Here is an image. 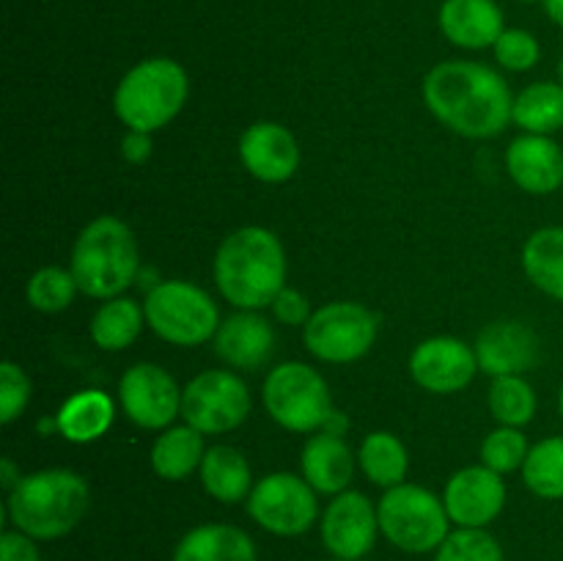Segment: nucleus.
Here are the masks:
<instances>
[{"label":"nucleus","mask_w":563,"mask_h":561,"mask_svg":"<svg viewBox=\"0 0 563 561\" xmlns=\"http://www.w3.org/2000/svg\"><path fill=\"white\" fill-rule=\"evenodd\" d=\"M251 413V391L229 369H209L181 388V418L201 435L231 432Z\"/></svg>","instance_id":"obj_10"},{"label":"nucleus","mask_w":563,"mask_h":561,"mask_svg":"<svg viewBox=\"0 0 563 561\" xmlns=\"http://www.w3.org/2000/svg\"><path fill=\"white\" fill-rule=\"evenodd\" d=\"M379 517L372 501L357 490H344L322 515V542L335 559L361 561L374 548Z\"/></svg>","instance_id":"obj_13"},{"label":"nucleus","mask_w":563,"mask_h":561,"mask_svg":"<svg viewBox=\"0 0 563 561\" xmlns=\"http://www.w3.org/2000/svg\"><path fill=\"white\" fill-rule=\"evenodd\" d=\"M476 372V350L454 336L421 341L410 355V377L429 394H456L473 383Z\"/></svg>","instance_id":"obj_14"},{"label":"nucleus","mask_w":563,"mask_h":561,"mask_svg":"<svg viewBox=\"0 0 563 561\" xmlns=\"http://www.w3.org/2000/svg\"><path fill=\"white\" fill-rule=\"evenodd\" d=\"M423 99L440 124L473 141L500 135L515 108L504 77L476 61H443L432 66L423 77Z\"/></svg>","instance_id":"obj_1"},{"label":"nucleus","mask_w":563,"mask_h":561,"mask_svg":"<svg viewBox=\"0 0 563 561\" xmlns=\"http://www.w3.org/2000/svg\"><path fill=\"white\" fill-rule=\"evenodd\" d=\"M247 512L275 537H300L317 522V490L295 473H269L247 495Z\"/></svg>","instance_id":"obj_11"},{"label":"nucleus","mask_w":563,"mask_h":561,"mask_svg":"<svg viewBox=\"0 0 563 561\" xmlns=\"http://www.w3.org/2000/svg\"><path fill=\"white\" fill-rule=\"evenodd\" d=\"M264 407L269 418L289 432H317L324 429L333 402L322 374L308 363L289 361L275 366L264 380Z\"/></svg>","instance_id":"obj_8"},{"label":"nucleus","mask_w":563,"mask_h":561,"mask_svg":"<svg viewBox=\"0 0 563 561\" xmlns=\"http://www.w3.org/2000/svg\"><path fill=\"white\" fill-rule=\"evenodd\" d=\"M212 341L214 355L242 372H256L275 352L273 324L256 311H240L225 317Z\"/></svg>","instance_id":"obj_19"},{"label":"nucleus","mask_w":563,"mask_h":561,"mask_svg":"<svg viewBox=\"0 0 563 561\" xmlns=\"http://www.w3.org/2000/svg\"><path fill=\"white\" fill-rule=\"evenodd\" d=\"M273 311L284 324H306L313 314L306 295L297 289H289V286H284L280 295L273 300Z\"/></svg>","instance_id":"obj_37"},{"label":"nucleus","mask_w":563,"mask_h":561,"mask_svg":"<svg viewBox=\"0 0 563 561\" xmlns=\"http://www.w3.org/2000/svg\"><path fill=\"white\" fill-rule=\"evenodd\" d=\"M522 482L544 501H563V435L531 446L522 465Z\"/></svg>","instance_id":"obj_30"},{"label":"nucleus","mask_w":563,"mask_h":561,"mask_svg":"<svg viewBox=\"0 0 563 561\" xmlns=\"http://www.w3.org/2000/svg\"><path fill=\"white\" fill-rule=\"evenodd\" d=\"M357 462H361L363 473L377 487H396L405 482L407 468H410V457H407L405 443L390 432H372L357 449Z\"/></svg>","instance_id":"obj_29"},{"label":"nucleus","mask_w":563,"mask_h":561,"mask_svg":"<svg viewBox=\"0 0 563 561\" xmlns=\"http://www.w3.org/2000/svg\"><path fill=\"white\" fill-rule=\"evenodd\" d=\"M121 154H124L126 163L141 165L152 157V132H137L126 130L124 141H121Z\"/></svg>","instance_id":"obj_39"},{"label":"nucleus","mask_w":563,"mask_h":561,"mask_svg":"<svg viewBox=\"0 0 563 561\" xmlns=\"http://www.w3.org/2000/svg\"><path fill=\"white\" fill-rule=\"evenodd\" d=\"M559 82L563 86V58H561V64H559Z\"/></svg>","instance_id":"obj_44"},{"label":"nucleus","mask_w":563,"mask_h":561,"mask_svg":"<svg viewBox=\"0 0 563 561\" xmlns=\"http://www.w3.org/2000/svg\"><path fill=\"white\" fill-rule=\"evenodd\" d=\"M506 170L520 190L550 196L563 185V148L550 135L526 132L506 148Z\"/></svg>","instance_id":"obj_17"},{"label":"nucleus","mask_w":563,"mask_h":561,"mask_svg":"<svg viewBox=\"0 0 563 561\" xmlns=\"http://www.w3.org/2000/svg\"><path fill=\"white\" fill-rule=\"evenodd\" d=\"M522 3H537V0H522Z\"/></svg>","instance_id":"obj_45"},{"label":"nucleus","mask_w":563,"mask_h":561,"mask_svg":"<svg viewBox=\"0 0 563 561\" xmlns=\"http://www.w3.org/2000/svg\"><path fill=\"white\" fill-rule=\"evenodd\" d=\"M0 561H42L33 537L22 531H3L0 537Z\"/></svg>","instance_id":"obj_38"},{"label":"nucleus","mask_w":563,"mask_h":561,"mask_svg":"<svg viewBox=\"0 0 563 561\" xmlns=\"http://www.w3.org/2000/svg\"><path fill=\"white\" fill-rule=\"evenodd\" d=\"M489 410L500 427H526L537 416V391L520 374L493 377L489 385Z\"/></svg>","instance_id":"obj_31"},{"label":"nucleus","mask_w":563,"mask_h":561,"mask_svg":"<svg viewBox=\"0 0 563 561\" xmlns=\"http://www.w3.org/2000/svg\"><path fill=\"white\" fill-rule=\"evenodd\" d=\"M203 454L207 449H203V435L198 429H192L190 424L168 427L154 440L152 468L165 482H181L201 468Z\"/></svg>","instance_id":"obj_26"},{"label":"nucleus","mask_w":563,"mask_h":561,"mask_svg":"<svg viewBox=\"0 0 563 561\" xmlns=\"http://www.w3.org/2000/svg\"><path fill=\"white\" fill-rule=\"evenodd\" d=\"M434 561H504V550L484 528H460L445 537Z\"/></svg>","instance_id":"obj_34"},{"label":"nucleus","mask_w":563,"mask_h":561,"mask_svg":"<svg viewBox=\"0 0 563 561\" xmlns=\"http://www.w3.org/2000/svg\"><path fill=\"white\" fill-rule=\"evenodd\" d=\"M240 160L253 179L280 185L297 174L300 146L286 127L275 121H256L242 132Z\"/></svg>","instance_id":"obj_16"},{"label":"nucleus","mask_w":563,"mask_h":561,"mask_svg":"<svg viewBox=\"0 0 563 561\" xmlns=\"http://www.w3.org/2000/svg\"><path fill=\"white\" fill-rule=\"evenodd\" d=\"M115 418L113 399L104 391H80L69 396L55 413L58 435H64L69 443H91L99 440L110 429Z\"/></svg>","instance_id":"obj_23"},{"label":"nucleus","mask_w":563,"mask_h":561,"mask_svg":"<svg viewBox=\"0 0 563 561\" xmlns=\"http://www.w3.org/2000/svg\"><path fill=\"white\" fill-rule=\"evenodd\" d=\"M335 561H341V559H335Z\"/></svg>","instance_id":"obj_46"},{"label":"nucleus","mask_w":563,"mask_h":561,"mask_svg":"<svg viewBox=\"0 0 563 561\" xmlns=\"http://www.w3.org/2000/svg\"><path fill=\"white\" fill-rule=\"evenodd\" d=\"M559 413H561V418H563V385H561V391H559Z\"/></svg>","instance_id":"obj_43"},{"label":"nucleus","mask_w":563,"mask_h":561,"mask_svg":"<svg viewBox=\"0 0 563 561\" xmlns=\"http://www.w3.org/2000/svg\"><path fill=\"white\" fill-rule=\"evenodd\" d=\"M443 504L460 528H484L504 512L506 484L487 465L462 468L445 484Z\"/></svg>","instance_id":"obj_15"},{"label":"nucleus","mask_w":563,"mask_h":561,"mask_svg":"<svg viewBox=\"0 0 563 561\" xmlns=\"http://www.w3.org/2000/svg\"><path fill=\"white\" fill-rule=\"evenodd\" d=\"M379 322L363 302H328L302 324L308 352L324 363H352L366 355L377 341Z\"/></svg>","instance_id":"obj_9"},{"label":"nucleus","mask_w":563,"mask_h":561,"mask_svg":"<svg viewBox=\"0 0 563 561\" xmlns=\"http://www.w3.org/2000/svg\"><path fill=\"white\" fill-rule=\"evenodd\" d=\"M379 531L390 544L407 553H429L438 550L449 537V512L445 504L427 487L418 484H396L385 490L377 504Z\"/></svg>","instance_id":"obj_6"},{"label":"nucleus","mask_w":563,"mask_h":561,"mask_svg":"<svg viewBox=\"0 0 563 561\" xmlns=\"http://www.w3.org/2000/svg\"><path fill=\"white\" fill-rule=\"evenodd\" d=\"M88 482L66 468L27 473L9 493V517L16 531L33 539H58L86 517Z\"/></svg>","instance_id":"obj_3"},{"label":"nucleus","mask_w":563,"mask_h":561,"mask_svg":"<svg viewBox=\"0 0 563 561\" xmlns=\"http://www.w3.org/2000/svg\"><path fill=\"white\" fill-rule=\"evenodd\" d=\"M126 418L141 429H168L181 416V388L157 363H135L119 383Z\"/></svg>","instance_id":"obj_12"},{"label":"nucleus","mask_w":563,"mask_h":561,"mask_svg":"<svg viewBox=\"0 0 563 561\" xmlns=\"http://www.w3.org/2000/svg\"><path fill=\"white\" fill-rule=\"evenodd\" d=\"M190 80L174 58H146L119 80L113 110L126 130L157 132L181 113Z\"/></svg>","instance_id":"obj_5"},{"label":"nucleus","mask_w":563,"mask_h":561,"mask_svg":"<svg viewBox=\"0 0 563 561\" xmlns=\"http://www.w3.org/2000/svg\"><path fill=\"white\" fill-rule=\"evenodd\" d=\"M531 451L528 438L517 427H498L489 432L482 443V465L495 473H511L526 465V457Z\"/></svg>","instance_id":"obj_33"},{"label":"nucleus","mask_w":563,"mask_h":561,"mask_svg":"<svg viewBox=\"0 0 563 561\" xmlns=\"http://www.w3.org/2000/svg\"><path fill=\"white\" fill-rule=\"evenodd\" d=\"M137 242L130 226L113 215L91 220L71 251V275L77 289L97 300L121 297L137 278Z\"/></svg>","instance_id":"obj_4"},{"label":"nucleus","mask_w":563,"mask_h":561,"mask_svg":"<svg viewBox=\"0 0 563 561\" xmlns=\"http://www.w3.org/2000/svg\"><path fill=\"white\" fill-rule=\"evenodd\" d=\"M20 479H22V473H16L14 462H11V460H0V484H3L5 493H11V490H14L16 484H20Z\"/></svg>","instance_id":"obj_40"},{"label":"nucleus","mask_w":563,"mask_h":561,"mask_svg":"<svg viewBox=\"0 0 563 561\" xmlns=\"http://www.w3.org/2000/svg\"><path fill=\"white\" fill-rule=\"evenodd\" d=\"M300 468L302 479H306L317 493L339 495L350 487L352 476H355V454H352L350 446L344 443V438L330 432H319L313 435V438H308V443L302 446Z\"/></svg>","instance_id":"obj_21"},{"label":"nucleus","mask_w":563,"mask_h":561,"mask_svg":"<svg viewBox=\"0 0 563 561\" xmlns=\"http://www.w3.org/2000/svg\"><path fill=\"white\" fill-rule=\"evenodd\" d=\"M174 561H256V544L242 528L207 522L181 537Z\"/></svg>","instance_id":"obj_22"},{"label":"nucleus","mask_w":563,"mask_h":561,"mask_svg":"<svg viewBox=\"0 0 563 561\" xmlns=\"http://www.w3.org/2000/svg\"><path fill=\"white\" fill-rule=\"evenodd\" d=\"M77 280L71 270L42 267L27 280V302L42 314H58L71 306L77 295Z\"/></svg>","instance_id":"obj_32"},{"label":"nucleus","mask_w":563,"mask_h":561,"mask_svg":"<svg viewBox=\"0 0 563 561\" xmlns=\"http://www.w3.org/2000/svg\"><path fill=\"white\" fill-rule=\"evenodd\" d=\"M478 369L493 377L522 374L539 361V339L528 324L517 319H500L487 324L476 339Z\"/></svg>","instance_id":"obj_18"},{"label":"nucleus","mask_w":563,"mask_h":561,"mask_svg":"<svg viewBox=\"0 0 563 561\" xmlns=\"http://www.w3.org/2000/svg\"><path fill=\"white\" fill-rule=\"evenodd\" d=\"M344 429H346V418L341 416V413H330V418H328V424H324V432H330V435H344Z\"/></svg>","instance_id":"obj_41"},{"label":"nucleus","mask_w":563,"mask_h":561,"mask_svg":"<svg viewBox=\"0 0 563 561\" xmlns=\"http://www.w3.org/2000/svg\"><path fill=\"white\" fill-rule=\"evenodd\" d=\"M212 273L220 295L231 306L258 311L273 306L286 286L284 245L264 226H242L220 242Z\"/></svg>","instance_id":"obj_2"},{"label":"nucleus","mask_w":563,"mask_h":561,"mask_svg":"<svg viewBox=\"0 0 563 561\" xmlns=\"http://www.w3.org/2000/svg\"><path fill=\"white\" fill-rule=\"evenodd\" d=\"M201 484L220 504H240L251 495V465L234 446H212L201 462Z\"/></svg>","instance_id":"obj_24"},{"label":"nucleus","mask_w":563,"mask_h":561,"mask_svg":"<svg viewBox=\"0 0 563 561\" xmlns=\"http://www.w3.org/2000/svg\"><path fill=\"white\" fill-rule=\"evenodd\" d=\"M522 270L539 292L563 302V226H544L528 237Z\"/></svg>","instance_id":"obj_25"},{"label":"nucleus","mask_w":563,"mask_h":561,"mask_svg":"<svg viewBox=\"0 0 563 561\" xmlns=\"http://www.w3.org/2000/svg\"><path fill=\"white\" fill-rule=\"evenodd\" d=\"M544 11L555 25L563 28V0H544Z\"/></svg>","instance_id":"obj_42"},{"label":"nucleus","mask_w":563,"mask_h":561,"mask_svg":"<svg viewBox=\"0 0 563 561\" xmlns=\"http://www.w3.org/2000/svg\"><path fill=\"white\" fill-rule=\"evenodd\" d=\"M27 402H31V380L14 361H5L0 366V421H16Z\"/></svg>","instance_id":"obj_36"},{"label":"nucleus","mask_w":563,"mask_h":561,"mask_svg":"<svg viewBox=\"0 0 563 561\" xmlns=\"http://www.w3.org/2000/svg\"><path fill=\"white\" fill-rule=\"evenodd\" d=\"M143 314L148 328L176 346L203 344L220 328L218 302L190 280H163L148 289Z\"/></svg>","instance_id":"obj_7"},{"label":"nucleus","mask_w":563,"mask_h":561,"mask_svg":"<svg viewBox=\"0 0 563 561\" xmlns=\"http://www.w3.org/2000/svg\"><path fill=\"white\" fill-rule=\"evenodd\" d=\"M146 314L130 297H110L91 319V339L99 350L121 352L141 336Z\"/></svg>","instance_id":"obj_28"},{"label":"nucleus","mask_w":563,"mask_h":561,"mask_svg":"<svg viewBox=\"0 0 563 561\" xmlns=\"http://www.w3.org/2000/svg\"><path fill=\"white\" fill-rule=\"evenodd\" d=\"M495 61L506 66L509 72H528L539 64L542 58V47L533 33L522 31V28H506L500 38L495 42Z\"/></svg>","instance_id":"obj_35"},{"label":"nucleus","mask_w":563,"mask_h":561,"mask_svg":"<svg viewBox=\"0 0 563 561\" xmlns=\"http://www.w3.org/2000/svg\"><path fill=\"white\" fill-rule=\"evenodd\" d=\"M440 31L462 50L495 47L504 28V11L495 0H445L440 6Z\"/></svg>","instance_id":"obj_20"},{"label":"nucleus","mask_w":563,"mask_h":561,"mask_svg":"<svg viewBox=\"0 0 563 561\" xmlns=\"http://www.w3.org/2000/svg\"><path fill=\"white\" fill-rule=\"evenodd\" d=\"M511 121L531 135H550L563 127V86L561 82H531L522 88L511 108Z\"/></svg>","instance_id":"obj_27"}]
</instances>
